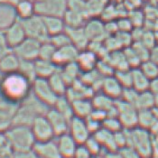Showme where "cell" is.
Wrapping results in <instances>:
<instances>
[{"instance_id":"obj_1","label":"cell","mask_w":158,"mask_h":158,"mask_svg":"<svg viewBox=\"0 0 158 158\" xmlns=\"http://www.w3.org/2000/svg\"><path fill=\"white\" fill-rule=\"evenodd\" d=\"M32 83L19 72L5 74L0 81V95L20 104L32 93Z\"/></svg>"},{"instance_id":"obj_2","label":"cell","mask_w":158,"mask_h":158,"mask_svg":"<svg viewBox=\"0 0 158 158\" xmlns=\"http://www.w3.org/2000/svg\"><path fill=\"white\" fill-rule=\"evenodd\" d=\"M5 137L14 152L31 150L35 143V136L29 126L11 125L6 130Z\"/></svg>"},{"instance_id":"obj_3","label":"cell","mask_w":158,"mask_h":158,"mask_svg":"<svg viewBox=\"0 0 158 158\" xmlns=\"http://www.w3.org/2000/svg\"><path fill=\"white\" fill-rule=\"evenodd\" d=\"M20 21L24 26L27 37L35 39L41 43L50 40V35L47 33V30L45 28L44 22L42 16L35 14L27 19L20 20Z\"/></svg>"},{"instance_id":"obj_4","label":"cell","mask_w":158,"mask_h":158,"mask_svg":"<svg viewBox=\"0 0 158 158\" xmlns=\"http://www.w3.org/2000/svg\"><path fill=\"white\" fill-rule=\"evenodd\" d=\"M35 14L40 16L62 17L68 9L67 0H43L35 2Z\"/></svg>"},{"instance_id":"obj_5","label":"cell","mask_w":158,"mask_h":158,"mask_svg":"<svg viewBox=\"0 0 158 158\" xmlns=\"http://www.w3.org/2000/svg\"><path fill=\"white\" fill-rule=\"evenodd\" d=\"M32 93L50 108L53 107L59 96L54 92L47 79L36 78L32 83Z\"/></svg>"},{"instance_id":"obj_6","label":"cell","mask_w":158,"mask_h":158,"mask_svg":"<svg viewBox=\"0 0 158 158\" xmlns=\"http://www.w3.org/2000/svg\"><path fill=\"white\" fill-rule=\"evenodd\" d=\"M35 142H44L52 140L55 137L52 125L45 115L36 117L30 126Z\"/></svg>"},{"instance_id":"obj_7","label":"cell","mask_w":158,"mask_h":158,"mask_svg":"<svg viewBox=\"0 0 158 158\" xmlns=\"http://www.w3.org/2000/svg\"><path fill=\"white\" fill-rule=\"evenodd\" d=\"M41 44V42L35 39L26 37L20 44L15 47L12 51L20 60L35 61L39 58Z\"/></svg>"},{"instance_id":"obj_8","label":"cell","mask_w":158,"mask_h":158,"mask_svg":"<svg viewBox=\"0 0 158 158\" xmlns=\"http://www.w3.org/2000/svg\"><path fill=\"white\" fill-rule=\"evenodd\" d=\"M15 3L16 0H0V31H6L19 20Z\"/></svg>"},{"instance_id":"obj_9","label":"cell","mask_w":158,"mask_h":158,"mask_svg":"<svg viewBox=\"0 0 158 158\" xmlns=\"http://www.w3.org/2000/svg\"><path fill=\"white\" fill-rule=\"evenodd\" d=\"M68 133L79 145H83L91 135V133L87 127L85 118H81L77 116H74L70 119Z\"/></svg>"},{"instance_id":"obj_10","label":"cell","mask_w":158,"mask_h":158,"mask_svg":"<svg viewBox=\"0 0 158 158\" xmlns=\"http://www.w3.org/2000/svg\"><path fill=\"white\" fill-rule=\"evenodd\" d=\"M83 29L89 42L102 41L104 40V36L107 35L103 20H99L96 17L89 18L83 25Z\"/></svg>"},{"instance_id":"obj_11","label":"cell","mask_w":158,"mask_h":158,"mask_svg":"<svg viewBox=\"0 0 158 158\" xmlns=\"http://www.w3.org/2000/svg\"><path fill=\"white\" fill-rule=\"evenodd\" d=\"M80 52L81 51L76 48L73 44H69L61 48H57L53 55L52 61L58 67H62L64 65L77 61Z\"/></svg>"},{"instance_id":"obj_12","label":"cell","mask_w":158,"mask_h":158,"mask_svg":"<svg viewBox=\"0 0 158 158\" xmlns=\"http://www.w3.org/2000/svg\"><path fill=\"white\" fill-rule=\"evenodd\" d=\"M45 116L52 127L55 136H59L61 135L68 133L70 120L67 118H65L58 110L52 107Z\"/></svg>"},{"instance_id":"obj_13","label":"cell","mask_w":158,"mask_h":158,"mask_svg":"<svg viewBox=\"0 0 158 158\" xmlns=\"http://www.w3.org/2000/svg\"><path fill=\"white\" fill-rule=\"evenodd\" d=\"M4 34L7 46L12 50L18 44H20L27 37L24 26L20 20H17L15 24L9 26L6 31H4Z\"/></svg>"},{"instance_id":"obj_14","label":"cell","mask_w":158,"mask_h":158,"mask_svg":"<svg viewBox=\"0 0 158 158\" xmlns=\"http://www.w3.org/2000/svg\"><path fill=\"white\" fill-rule=\"evenodd\" d=\"M33 150L39 158H62L57 142L54 139L44 142H35Z\"/></svg>"},{"instance_id":"obj_15","label":"cell","mask_w":158,"mask_h":158,"mask_svg":"<svg viewBox=\"0 0 158 158\" xmlns=\"http://www.w3.org/2000/svg\"><path fill=\"white\" fill-rule=\"evenodd\" d=\"M117 109L118 111V119L121 122L122 126L125 127H132L136 120H138V116L135 114L134 110V105L123 100L121 102L116 103Z\"/></svg>"},{"instance_id":"obj_16","label":"cell","mask_w":158,"mask_h":158,"mask_svg":"<svg viewBox=\"0 0 158 158\" xmlns=\"http://www.w3.org/2000/svg\"><path fill=\"white\" fill-rule=\"evenodd\" d=\"M56 142L62 158H73L80 146L69 133L57 136Z\"/></svg>"},{"instance_id":"obj_17","label":"cell","mask_w":158,"mask_h":158,"mask_svg":"<svg viewBox=\"0 0 158 158\" xmlns=\"http://www.w3.org/2000/svg\"><path fill=\"white\" fill-rule=\"evenodd\" d=\"M100 89L104 94L112 98L113 99L122 96L124 90L123 86L118 81V79L115 76H111V75L103 78Z\"/></svg>"},{"instance_id":"obj_18","label":"cell","mask_w":158,"mask_h":158,"mask_svg":"<svg viewBox=\"0 0 158 158\" xmlns=\"http://www.w3.org/2000/svg\"><path fill=\"white\" fill-rule=\"evenodd\" d=\"M93 135L99 142L103 149L106 150L107 152L118 150V146L115 141V133L111 132L109 129L105 128L104 127H101L98 131L93 134Z\"/></svg>"},{"instance_id":"obj_19","label":"cell","mask_w":158,"mask_h":158,"mask_svg":"<svg viewBox=\"0 0 158 158\" xmlns=\"http://www.w3.org/2000/svg\"><path fill=\"white\" fill-rule=\"evenodd\" d=\"M65 32L69 35L73 45L80 51L88 49L89 40L86 35L83 27L79 28H65Z\"/></svg>"},{"instance_id":"obj_20","label":"cell","mask_w":158,"mask_h":158,"mask_svg":"<svg viewBox=\"0 0 158 158\" xmlns=\"http://www.w3.org/2000/svg\"><path fill=\"white\" fill-rule=\"evenodd\" d=\"M76 62L79 67L83 72H89L96 69L98 61H97V54L91 52L90 50L81 51Z\"/></svg>"},{"instance_id":"obj_21","label":"cell","mask_w":158,"mask_h":158,"mask_svg":"<svg viewBox=\"0 0 158 158\" xmlns=\"http://www.w3.org/2000/svg\"><path fill=\"white\" fill-rule=\"evenodd\" d=\"M20 59L13 52H9L3 58L0 59V73L3 75L18 72Z\"/></svg>"},{"instance_id":"obj_22","label":"cell","mask_w":158,"mask_h":158,"mask_svg":"<svg viewBox=\"0 0 158 158\" xmlns=\"http://www.w3.org/2000/svg\"><path fill=\"white\" fill-rule=\"evenodd\" d=\"M35 71H36L37 78L48 79L54 73H56L59 67L52 61L37 59L35 61Z\"/></svg>"},{"instance_id":"obj_23","label":"cell","mask_w":158,"mask_h":158,"mask_svg":"<svg viewBox=\"0 0 158 158\" xmlns=\"http://www.w3.org/2000/svg\"><path fill=\"white\" fill-rule=\"evenodd\" d=\"M66 28H79L83 27L86 21L89 19L84 15L71 9H67L62 16Z\"/></svg>"},{"instance_id":"obj_24","label":"cell","mask_w":158,"mask_h":158,"mask_svg":"<svg viewBox=\"0 0 158 158\" xmlns=\"http://www.w3.org/2000/svg\"><path fill=\"white\" fill-rule=\"evenodd\" d=\"M73 108L74 116H77L81 118H87L90 116L94 110L92 101L89 98H81L73 101Z\"/></svg>"},{"instance_id":"obj_25","label":"cell","mask_w":158,"mask_h":158,"mask_svg":"<svg viewBox=\"0 0 158 158\" xmlns=\"http://www.w3.org/2000/svg\"><path fill=\"white\" fill-rule=\"evenodd\" d=\"M43 17V16H42ZM45 28L47 30L50 37L55 35H58L65 31V24L62 17L57 16H44L43 17Z\"/></svg>"},{"instance_id":"obj_26","label":"cell","mask_w":158,"mask_h":158,"mask_svg":"<svg viewBox=\"0 0 158 158\" xmlns=\"http://www.w3.org/2000/svg\"><path fill=\"white\" fill-rule=\"evenodd\" d=\"M15 7L19 20L27 19L35 15V6L33 0H16Z\"/></svg>"},{"instance_id":"obj_27","label":"cell","mask_w":158,"mask_h":158,"mask_svg":"<svg viewBox=\"0 0 158 158\" xmlns=\"http://www.w3.org/2000/svg\"><path fill=\"white\" fill-rule=\"evenodd\" d=\"M132 74V88L138 92L147 90L150 86V80L143 73L140 68L131 70Z\"/></svg>"},{"instance_id":"obj_28","label":"cell","mask_w":158,"mask_h":158,"mask_svg":"<svg viewBox=\"0 0 158 158\" xmlns=\"http://www.w3.org/2000/svg\"><path fill=\"white\" fill-rule=\"evenodd\" d=\"M47 80H48L51 87L54 90V92L59 97L60 96H64L66 94V91H67L69 86L67 85V83L65 82L61 72L59 70L56 73H53L51 77H49Z\"/></svg>"},{"instance_id":"obj_29","label":"cell","mask_w":158,"mask_h":158,"mask_svg":"<svg viewBox=\"0 0 158 158\" xmlns=\"http://www.w3.org/2000/svg\"><path fill=\"white\" fill-rule=\"evenodd\" d=\"M61 68H62V70H61L60 72L68 86H71L75 81L78 80L79 74L81 72V68L79 67V65L76 61L69 63L67 65H64Z\"/></svg>"},{"instance_id":"obj_30","label":"cell","mask_w":158,"mask_h":158,"mask_svg":"<svg viewBox=\"0 0 158 158\" xmlns=\"http://www.w3.org/2000/svg\"><path fill=\"white\" fill-rule=\"evenodd\" d=\"M53 108L57 110L60 113H61L65 118H67L69 120L74 117V112H73V103L72 101L69 100V98L64 96H60L58 98L57 101L55 102Z\"/></svg>"},{"instance_id":"obj_31","label":"cell","mask_w":158,"mask_h":158,"mask_svg":"<svg viewBox=\"0 0 158 158\" xmlns=\"http://www.w3.org/2000/svg\"><path fill=\"white\" fill-rule=\"evenodd\" d=\"M91 101H92L94 109L103 110L106 113H108L115 106V103L113 102V98L104 94L103 92L101 94L95 95Z\"/></svg>"},{"instance_id":"obj_32","label":"cell","mask_w":158,"mask_h":158,"mask_svg":"<svg viewBox=\"0 0 158 158\" xmlns=\"http://www.w3.org/2000/svg\"><path fill=\"white\" fill-rule=\"evenodd\" d=\"M18 72L22 73L24 77H26L32 82L37 78L35 61L20 60V65H19Z\"/></svg>"},{"instance_id":"obj_33","label":"cell","mask_w":158,"mask_h":158,"mask_svg":"<svg viewBox=\"0 0 158 158\" xmlns=\"http://www.w3.org/2000/svg\"><path fill=\"white\" fill-rule=\"evenodd\" d=\"M105 4L102 0H89L86 4V11L88 18L91 17H97L98 15H100L103 11Z\"/></svg>"},{"instance_id":"obj_34","label":"cell","mask_w":158,"mask_h":158,"mask_svg":"<svg viewBox=\"0 0 158 158\" xmlns=\"http://www.w3.org/2000/svg\"><path fill=\"white\" fill-rule=\"evenodd\" d=\"M154 104H155V95L152 91H149L148 89L139 92L136 101L135 103V105L144 110L151 107Z\"/></svg>"},{"instance_id":"obj_35","label":"cell","mask_w":158,"mask_h":158,"mask_svg":"<svg viewBox=\"0 0 158 158\" xmlns=\"http://www.w3.org/2000/svg\"><path fill=\"white\" fill-rule=\"evenodd\" d=\"M140 70L150 81L158 78V64L151 60L143 61L140 64Z\"/></svg>"},{"instance_id":"obj_36","label":"cell","mask_w":158,"mask_h":158,"mask_svg":"<svg viewBox=\"0 0 158 158\" xmlns=\"http://www.w3.org/2000/svg\"><path fill=\"white\" fill-rule=\"evenodd\" d=\"M56 47L49 41L44 42L41 44L40 52H39V58L42 60H47V61H52L53 55L55 53Z\"/></svg>"},{"instance_id":"obj_37","label":"cell","mask_w":158,"mask_h":158,"mask_svg":"<svg viewBox=\"0 0 158 158\" xmlns=\"http://www.w3.org/2000/svg\"><path fill=\"white\" fill-rule=\"evenodd\" d=\"M50 42L56 47V49L61 48V47L69 45V44H73L70 37L65 31L58 34V35H55L50 37Z\"/></svg>"},{"instance_id":"obj_38","label":"cell","mask_w":158,"mask_h":158,"mask_svg":"<svg viewBox=\"0 0 158 158\" xmlns=\"http://www.w3.org/2000/svg\"><path fill=\"white\" fill-rule=\"evenodd\" d=\"M83 145L89 150V152L91 154L92 156L101 154V152L103 150V147L101 146V145L99 144V142L98 141L97 139H96V137L93 135H91L88 138V140L86 141Z\"/></svg>"},{"instance_id":"obj_39","label":"cell","mask_w":158,"mask_h":158,"mask_svg":"<svg viewBox=\"0 0 158 158\" xmlns=\"http://www.w3.org/2000/svg\"><path fill=\"white\" fill-rule=\"evenodd\" d=\"M115 77L120 82L124 89L126 88H132V74L131 71L125 70V71H117L115 73Z\"/></svg>"},{"instance_id":"obj_40","label":"cell","mask_w":158,"mask_h":158,"mask_svg":"<svg viewBox=\"0 0 158 158\" xmlns=\"http://www.w3.org/2000/svg\"><path fill=\"white\" fill-rule=\"evenodd\" d=\"M146 135L144 133L141 132H135L133 134V140H138L140 141L139 143H135V145H137L136 146V151L140 154H147L149 149H148V142L146 141Z\"/></svg>"},{"instance_id":"obj_41","label":"cell","mask_w":158,"mask_h":158,"mask_svg":"<svg viewBox=\"0 0 158 158\" xmlns=\"http://www.w3.org/2000/svg\"><path fill=\"white\" fill-rule=\"evenodd\" d=\"M102 127L109 129L110 131L116 133L119 130H121L122 124L119 121L118 118H112V117H107L104 121L102 122Z\"/></svg>"},{"instance_id":"obj_42","label":"cell","mask_w":158,"mask_h":158,"mask_svg":"<svg viewBox=\"0 0 158 158\" xmlns=\"http://www.w3.org/2000/svg\"><path fill=\"white\" fill-rule=\"evenodd\" d=\"M132 48L134 49V51L135 52V53L138 55L139 59L141 60V61H146L147 60H149L150 58V52H149V49L147 48L146 46H145L140 41L135 43L132 46ZM141 62V63H142Z\"/></svg>"},{"instance_id":"obj_43","label":"cell","mask_w":158,"mask_h":158,"mask_svg":"<svg viewBox=\"0 0 158 158\" xmlns=\"http://www.w3.org/2000/svg\"><path fill=\"white\" fill-rule=\"evenodd\" d=\"M126 59L128 62L129 66L136 68L137 66H139L141 64V60L139 59L138 55L135 53V52L134 51V49L132 47H127V49L124 51Z\"/></svg>"},{"instance_id":"obj_44","label":"cell","mask_w":158,"mask_h":158,"mask_svg":"<svg viewBox=\"0 0 158 158\" xmlns=\"http://www.w3.org/2000/svg\"><path fill=\"white\" fill-rule=\"evenodd\" d=\"M67 3H68V9L81 13L88 18L87 11H86L87 2H85L84 0H67Z\"/></svg>"},{"instance_id":"obj_45","label":"cell","mask_w":158,"mask_h":158,"mask_svg":"<svg viewBox=\"0 0 158 158\" xmlns=\"http://www.w3.org/2000/svg\"><path fill=\"white\" fill-rule=\"evenodd\" d=\"M115 36L118 39V41L119 42V44H121V46H125L126 48L128 47L132 42V35L129 32L118 31L115 35Z\"/></svg>"},{"instance_id":"obj_46","label":"cell","mask_w":158,"mask_h":158,"mask_svg":"<svg viewBox=\"0 0 158 158\" xmlns=\"http://www.w3.org/2000/svg\"><path fill=\"white\" fill-rule=\"evenodd\" d=\"M117 24H118V31H122V32H130L132 27L134 26L129 18L124 16L117 21Z\"/></svg>"},{"instance_id":"obj_47","label":"cell","mask_w":158,"mask_h":158,"mask_svg":"<svg viewBox=\"0 0 158 158\" xmlns=\"http://www.w3.org/2000/svg\"><path fill=\"white\" fill-rule=\"evenodd\" d=\"M119 153H120V155L123 158H139L138 152L135 151L133 148H131V147L124 146V147L120 148Z\"/></svg>"},{"instance_id":"obj_48","label":"cell","mask_w":158,"mask_h":158,"mask_svg":"<svg viewBox=\"0 0 158 158\" xmlns=\"http://www.w3.org/2000/svg\"><path fill=\"white\" fill-rule=\"evenodd\" d=\"M115 141L118 148H122L126 146V144L127 142V137L123 132H121V130H119L115 133Z\"/></svg>"},{"instance_id":"obj_49","label":"cell","mask_w":158,"mask_h":158,"mask_svg":"<svg viewBox=\"0 0 158 158\" xmlns=\"http://www.w3.org/2000/svg\"><path fill=\"white\" fill-rule=\"evenodd\" d=\"M13 158H39L35 154V152L31 149L27 151H21V152H14Z\"/></svg>"},{"instance_id":"obj_50","label":"cell","mask_w":158,"mask_h":158,"mask_svg":"<svg viewBox=\"0 0 158 158\" xmlns=\"http://www.w3.org/2000/svg\"><path fill=\"white\" fill-rule=\"evenodd\" d=\"M73 158H92V156L84 145H80Z\"/></svg>"},{"instance_id":"obj_51","label":"cell","mask_w":158,"mask_h":158,"mask_svg":"<svg viewBox=\"0 0 158 158\" xmlns=\"http://www.w3.org/2000/svg\"><path fill=\"white\" fill-rule=\"evenodd\" d=\"M149 89L154 94H158V78L152 80V81L150 82Z\"/></svg>"},{"instance_id":"obj_52","label":"cell","mask_w":158,"mask_h":158,"mask_svg":"<svg viewBox=\"0 0 158 158\" xmlns=\"http://www.w3.org/2000/svg\"><path fill=\"white\" fill-rule=\"evenodd\" d=\"M150 60L158 64V47H153L152 52L150 53Z\"/></svg>"},{"instance_id":"obj_53","label":"cell","mask_w":158,"mask_h":158,"mask_svg":"<svg viewBox=\"0 0 158 158\" xmlns=\"http://www.w3.org/2000/svg\"><path fill=\"white\" fill-rule=\"evenodd\" d=\"M106 158H123L119 152L117 151H111V152H107L106 154Z\"/></svg>"},{"instance_id":"obj_54","label":"cell","mask_w":158,"mask_h":158,"mask_svg":"<svg viewBox=\"0 0 158 158\" xmlns=\"http://www.w3.org/2000/svg\"><path fill=\"white\" fill-rule=\"evenodd\" d=\"M92 158H106V155L99 154V155H97V156H92Z\"/></svg>"},{"instance_id":"obj_55","label":"cell","mask_w":158,"mask_h":158,"mask_svg":"<svg viewBox=\"0 0 158 158\" xmlns=\"http://www.w3.org/2000/svg\"><path fill=\"white\" fill-rule=\"evenodd\" d=\"M112 1H114V2H119V1H121V0H112Z\"/></svg>"},{"instance_id":"obj_56","label":"cell","mask_w":158,"mask_h":158,"mask_svg":"<svg viewBox=\"0 0 158 158\" xmlns=\"http://www.w3.org/2000/svg\"><path fill=\"white\" fill-rule=\"evenodd\" d=\"M33 1H35V2H38V1H43V0H33Z\"/></svg>"},{"instance_id":"obj_57","label":"cell","mask_w":158,"mask_h":158,"mask_svg":"<svg viewBox=\"0 0 158 158\" xmlns=\"http://www.w3.org/2000/svg\"><path fill=\"white\" fill-rule=\"evenodd\" d=\"M84 1H85V2H88V1H89V0H84Z\"/></svg>"}]
</instances>
